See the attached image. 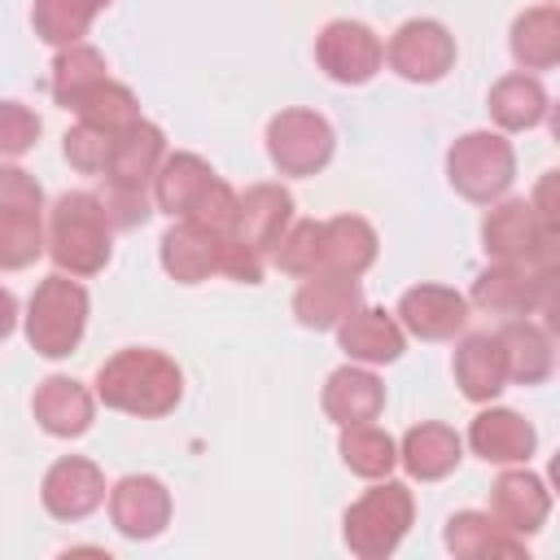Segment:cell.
I'll use <instances>...</instances> for the list:
<instances>
[{
  "instance_id": "25",
  "label": "cell",
  "mask_w": 560,
  "mask_h": 560,
  "mask_svg": "<svg viewBox=\"0 0 560 560\" xmlns=\"http://www.w3.org/2000/svg\"><path fill=\"white\" fill-rule=\"evenodd\" d=\"M376 262V232L359 214H337L324 219V249H319V271L332 276H363Z\"/></svg>"
},
{
  "instance_id": "41",
  "label": "cell",
  "mask_w": 560,
  "mask_h": 560,
  "mask_svg": "<svg viewBox=\"0 0 560 560\" xmlns=\"http://www.w3.org/2000/svg\"><path fill=\"white\" fill-rule=\"evenodd\" d=\"M101 206H105V214H109L114 228H140V223L153 214V201H149V192H140V188H109V184H105Z\"/></svg>"
},
{
  "instance_id": "31",
  "label": "cell",
  "mask_w": 560,
  "mask_h": 560,
  "mask_svg": "<svg viewBox=\"0 0 560 560\" xmlns=\"http://www.w3.org/2000/svg\"><path fill=\"white\" fill-rule=\"evenodd\" d=\"M337 451H341L346 468L359 472V477H368V481L389 477L394 464H398V442H394L385 429H376L372 420H368V424H341Z\"/></svg>"
},
{
  "instance_id": "33",
  "label": "cell",
  "mask_w": 560,
  "mask_h": 560,
  "mask_svg": "<svg viewBox=\"0 0 560 560\" xmlns=\"http://www.w3.org/2000/svg\"><path fill=\"white\" fill-rule=\"evenodd\" d=\"M109 79V70H105V57H101V48H92V44H66L61 52H57V61H52V101L61 105V109H70L83 92H92L96 83H105Z\"/></svg>"
},
{
  "instance_id": "15",
  "label": "cell",
  "mask_w": 560,
  "mask_h": 560,
  "mask_svg": "<svg viewBox=\"0 0 560 560\" xmlns=\"http://www.w3.org/2000/svg\"><path fill=\"white\" fill-rule=\"evenodd\" d=\"M547 512H551V494H547L542 477H534L525 468H512V472H503L490 486V516L512 538L538 534L542 521H547Z\"/></svg>"
},
{
  "instance_id": "3",
  "label": "cell",
  "mask_w": 560,
  "mask_h": 560,
  "mask_svg": "<svg viewBox=\"0 0 560 560\" xmlns=\"http://www.w3.org/2000/svg\"><path fill=\"white\" fill-rule=\"evenodd\" d=\"M88 328V289L66 276L52 271L35 284L31 302H26V341L35 354L44 359H66L79 350Z\"/></svg>"
},
{
  "instance_id": "22",
  "label": "cell",
  "mask_w": 560,
  "mask_h": 560,
  "mask_svg": "<svg viewBox=\"0 0 560 560\" xmlns=\"http://www.w3.org/2000/svg\"><path fill=\"white\" fill-rule=\"evenodd\" d=\"M293 223V197H289V188H280V184H254L245 197H241V206H236V241H245L249 249H258V254H267V249H276V241L284 236V228Z\"/></svg>"
},
{
  "instance_id": "37",
  "label": "cell",
  "mask_w": 560,
  "mask_h": 560,
  "mask_svg": "<svg viewBox=\"0 0 560 560\" xmlns=\"http://www.w3.org/2000/svg\"><path fill=\"white\" fill-rule=\"evenodd\" d=\"M61 153H66V162L79 175H105L109 153H114V136L101 131V127H92V122H79V127H70L61 136Z\"/></svg>"
},
{
  "instance_id": "18",
  "label": "cell",
  "mask_w": 560,
  "mask_h": 560,
  "mask_svg": "<svg viewBox=\"0 0 560 560\" xmlns=\"http://www.w3.org/2000/svg\"><path fill=\"white\" fill-rule=\"evenodd\" d=\"M162 149H166L162 131L140 118V122H131L127 131L114 136V153H109V166H105L101 179L109 188H140V192H149V184L158 175V162L166 158Z\"/></svg>"
},
{
  "instance_id": "21",
  "label": "cell",
  "mask_w": 560,
  "mask_h": 560,
  "mask_svg": "<svg viewBox=\"0 0 560 560\" xmlns=\"http://www.w3.org/2000/svg\"><path fill=\"white\" fill-rule=\"evenodd\" d=\"M464 459V442L451 424H438V420H424V424H411L398 442V464L407 468V477L416 481H442L459 468Z\"/></svg>"
},
{
  "instance_id": "5",
  "label": "cell",
  "mask_w": 560,
  "mask_h": 560,
  "mask_svg": "<svg viewBox=\"0 0 560 560\" xmlns=\"http://www.w3.org/2000/svg\"><path fill=\"white\" fill-rule=\"evenodd\" d=\"M446 179L459 197H468L477 206L499 201L516 179L512 140H503L499 131H464L446 149Z\"/></svg>"
},
{
  "instance_id": "2",
  "label": "cell",
  "mask_w": 560,
  "mask_h": 560,
  "mask_svg": "<svg viewBox=\"0 0 560 560\" xmlns=\"http://www.w3.org/2000/svg\"><path fill=\"white\" fill-rule=\"evenodd\" d=\"M48 254L57 271L83 280L105 271L114 254V223L92 192H61L48 210Z\"/></svg>"
},
{
  "instance_id": "38",
  "label": "cell",
  "mask_w": 560,
  "mask_h": 560,
  "mask_svg": "<svg viewBox=\"0 0 560 560\" xmlns=\"http://www.w3.org/2000/svg\"><path fill=\"white\" fill-rule=\"evenodd\" d=\"M236 206H241V197L214 175L210 188L192 201V210H188L184 219L197 223V228H206V232H214V236H232V232H236Z\"/></svg>"
},
{
  "instance_id": "10",
  "label": "cell",
  "mask_w": 560,
  "mask_h": 560,
  "mask_svg": "<svg viewBox=\"0 0 560 560\" xmlns=\"http://www.w3.org/2000/svg\"><path fill=\"white\" fill-rule=\"evenodd\" d=\"M315 61H319V70H324L332 83L359 88V83H368V79L381 70L385 44H381V35H376L372 26L350 22V18H337V22H328V26L315 35Z\"/></svg>"
},
{
  "instance_id": "36",
  "label": "cell",
  "mask_w": 560,
  "mask_h": 560,
  "mask_svg": "<svg viewBox=\"0 0 560 560\" xmlns=\"http://www.w3.org/2000/svg\"><path fill=\"white\" fill-rule=\"evenodd\" d=\"M319 249H324V223L319 219H302V223H289L284 236L276 241V267L289 271V276H315L319 271Z\"/></svg>"
},
{
  "instance_id": "16",
  "label": "cell",
  "mask_w": 560,
  "mask_h": 560,
  "mask_svg": "<svg viewBox=\"0 0 560 560\" xmlns=\"http://www.w3.org/2000/svg\"><path fill=\"white\" fill-rule=\"evenodd\" d=\"M468 446L486 464H525L538 446L534 424L512 407H486L468 424Z\"/></svg>"
},
{
  "instance_id": "14",
  "label": "cell",
  "mask_w": 560,
  "mask_h": 560,
  "mask_svg": "<svg viewBox=\"0 0 560 560\" xmlns=\"http://www.w3.org/2000/svg\"><path fill=\"white\" fill-rule=\"evenodd\" d=\"M223 241L228 236H214L188 219L171 223L166 236L158 241V258H162V271L179 284H201L210 276L223 271Z\"/></svg>"
},
{
  "instance_id": "29",
  "label": "cell",
  "mask_w": 560,
  "mask_h": 560,
  "mask_svg": "<svg viewBox=\"0 0 560 560\" xmlns=\"http://www.w3.org/2000/svg\"><path fill=\"white\" fill-rule=\"evenodd\" d=\"M442 542H446V551H451V556H459V560H481V556H521V551H525V538L503 534V529L494 525V516H490V512H472V508H464V512H455V516L446 521Z\"/></svg>"
},
{
  "instance_id": "24",
  "label": "cell",
  "mask_w": 560,
  "mask_h": 560,
  "mask_svg": "<svg viewBox=\"0 0 560 560\" xmlns=\"http://www.w3.org/2000/svg\"><path fill=\"white\" fill-rule=\"evenodd\" d=\"M324 416L332 420V424H368V420H376L381 416V407H385V385L368 372V368H354V363H346V368H337L328 381H324Z\"/></svg>"
},
{
  "instance_id": "42",
  "label": "cell",
  "mask_w": 560,
  "mask_h": 560,
  "mask_svg": "<svg viewBox=\"0 0 560 560\" xmlns=\"http://www.w3.org/2000/svg\"><path fill=\"white\" fill-rule=\"evenodd\" d=\"M13 324H18V298L0 284V341L13 332Z\"/></svg>"
},
{
  "instance_id": "11",
  "label": "cell",
  "mask_w": 560,
  "mask_h": 560,
  "mask_svg": "<svg viewBox=\"0 0 560 560\" xmlns=\"http://www.w3.org/2000/svg\"><path fill=\"white\" fill-rule=\"evenodd\" d=\"M109 521L122 538H158L171 525V490L149 472H131L109 490Z\"/></svg>"
},
{
  "instance_id": "20",
  "label": "cell",
  "mask_w": 560,
  "mask_h": 560,
  "mask_svg": "<svg viewBox=\"0 0 560 560\" xmlns=\"http://www.w3.org/2000/svg\"><path fill=\"white\" fill-rule=\"evenodd\" d=\"M31 411H35V420H39L44 433H52V438H79V433L92 429L96 402H92L88 385H79L74 376H44L35 385Z\"/></svg>"
},
{
  "instance_id": "30",
  "label": "cell",
  "mask_w": 560,
  "mask_h": 560,
  "mask_svg": "<svg viewBox=\"0 0 560 560\" xmlns=\"http://www.w3.org/2000/svg\"><path fill=\"white\" fill-rule=\"evenodd\" d=\"M508 48L521 70H551L560 61V13L556 4H534L512 22Z\"/></svg>"
},
{
  "instance_id": "8",
  "label": "cell",
  "mask_w": 560,
  "mask_h": 560,
  "mask_svg": "<svg viewBox=\"0 0 560 560\" xmlns=\"http://www.w3.org/2000/svg\"><path fill=\"white\" fill-rule=\"evenodd\" d=\"M332 127L315 109H280L267 122V158L280 175H315L332 162Z\"/></svg>"
},
{
  "instance_id": "27",
  "label": "cell",
  "mask_w": 560,
  "mask_h": 560,
  "mask_svg": "<svg viewBox=\"0 0 560 560\" xmlns=\"http://www.w3.org/2000/svg\"><path fill=\"white\" fill-rule=\"evenodd\" d=\"M214 171L206 158L197 153H171L158 162V175H153V206L171 219H184L192 210V201L210 188Z\"/></svg>"
},
{
  "instance_id": "6",
  "label": "cell",
  "mask_w": 560,
  "mask_h": 560,
  "mask_svg": "<svg viewBox=\"0 0 560 560\" xmlns=\"http://www.w3.org/2000/svg\"><path fill=\"white\" fill-rule=\"evenodd\" d=\"M481 249L494 262H534V267H556L560 249V228H547L538 210L525 197L499 201L481 219Z\"/></svg>"
},
{
  "instance_id": "13",
  "label": "cell",
  "mask_w": 560,
  "mask_h": 560,
  "mask_svg": "<svg viewBox=\"0 0 560 560\" xmlns=\"http://www.w3.org/2000/svg\"><path fill=\"white\" fill-rule=\"evenodd\" d=\"M394 319L420 341H451L468 324V298L446 284H416L398 298Z\"/></svg>"
},
{
  "instance_id": "9",
  "label": "cell",
  "mask_w": 560,
  "mask_h": 560,
  "mask_svg": "<svg viewBox=\"0 0 560 560\" xmlns=\"http://www.w3.org/2000/svg\"><path fill=\"white\" fill-rule=\"evenodd\" d=\"M385 61L407 83H438L455 66V35L433 18H411L389 35Z\"/></svg>"
},
{
  "instance_id": "28",
  "label": "cell",
  "mask_w": 560,
  "mask_h": 560,
  "mask_svg": "<svg viewBox=\"0 0 560 560\" xmlns=\"http://www.w3.org/2000/svg\"><path fill=\"white\" fill-rule=\"evenodd\" d=\"M486 109H490V118H494L499 131H529V127H538L547 118V92L525 70L521 74H503L490 88Z\"/></svg>"
},
{
  "instance_id": "17",
  "label": "cell",
  "mask_w": 560,
  "mask_h": 560,
  "mask_svg": "<svg viewBox=\"0 0 560 560\" xmlns=\"http://www.w3.org/2000/svg\"><path fill=\"white\" fill-rule=\"evenodd\" d=\"M337 346L354 359V363H394L407 350V332L402 324L381 311V306H359L337 324Z\"/></svg>"
},
{
  "instance_id": "35",
  "label": "cell",
  "mask_w": 560,
  "mask_h": 560,
  "mask_svg": "<svg viewBox=\"0 0 560 560\" xmlns=\"http://www.w3.org/2000/svg\"><path fill=\"white\" fill-rule=\"evenodd\" d=\"M48 249L39 210H13L0 214V271H22Z\"/></svg>"
},
{
  "instance_id": "12",
  "label": "cell",
  "mask_w": 560,
  "mask_h": 560,
  "mask_svg": "<svg viewBox=\"0 0 560 560\" xmlns=\"http://www.w3.org/2000/svg\"><path fill=\"white\" fill-rule=\"evenodd\" d=\"M39 499L48 516L57 521H83L105 503V472L83 455H61L39 486Z\"/></svg>"
},
{
  "instance_id": "40",
  "label": "cell",
  "mask_w": 560,
  "mask_h": 560,
  "mask_svg": "<svg viewBox=\"0 0 560 560\" xmlns=\"http://www.w3.org/2000/svg\"><path fill=\"white\" fill-rule=\"evenodd\" d=\"M13 210L44 214V188L22 166H0V214H13Z\"/></svg>"
},
{
  "instance_id": "39",
  "label": "cell",
  "mask_w": 560,
  "mask_h": 560,
  "mask_svg": "<svg viewBox=\"0 0 560 560\" xmlns=\"http://www.w3.org/2000/svg\"><path fill=\"white\" fill-rule=\"evenodd\" d=\"M39 140V114L22 101H0V158H22Z\"/></svg>"
},
{
  "instance_id": "1",
  "label": "cell",
  "mask_w": 560,
  "mask_h": 560,
  "mask_svg": "<svg viewBox=\"0 0 560 560\" xmlns=\"http://www.w3.org/2000/svg\"><path fill=\"white\" fill-rule=\"evenodd\" d=\"M96 398L114 411L158 420L179 407L184 398V372L171 354L149 350V346H127L114 359L96 368Z\"/></svg>"
},
{
  "instance_id": "23",
  "label": "cell",
  "mask_w": 560,
  "mask_h": 560,
  "mask_svg": "<svg viewBox=\"0 0 560 560\" xmlns=\"http://www.w3.org/2000/svg\"><path fill=\"white\" fill-rule=\"evenodd\" d=\"M455 385L468 402H490L508 385V359L499 332H472L455 346Z\"/></svg>"
},
{
  "instance_id": "34",
  "label": "cell",
  "mask_w": 560,
  "mask_h": 560,
  "mask_svg": "<svg viewBox=\"0 0 560 560\" xmlns=\"http://www.w3.org/2000/svg\"><path fill=\"white\" fill-rule=\"evenodd\" d=\"M70 109L79 114V122H92V127H101V131H109V136H118V131H127L131 122H140V101H136V92L122 88V83H114V79H105V83H96L92 92H83Z\"/></svg>"
},
{
  "instance_id": "19",
  "label": "cell",
  "mask_w": 560,
  "mask_h": 560,
  "mask_svg": "<svg viewBox=\"0 0 560 560\" xmlns=\"http://www.w3.org/2000/svg\"><path fill=\"white\" fill-rule=\"evenodd\" d=\"M363 306V289L359 276H332V271H315L306 276V284L293 293V315L302 328H337L350 311Z\"/></svg>"
},
{
  "instance_id": "32",
  "label": "cell",
  "mask_w": 560,
  "mask_h": 560,
  "mask_svg": "<svg viewBox=\"0 0 560 560\" xmlns=\"http://www.w3.org/2000/svg\"><path fill=\"white\" fill-rule=\"evenodd\" d=\"M101 9H109V0H35L31 26L44 44L66 48V44H79L88 35V26Z\"/></svg>"
},
{
  "instance_id": "4",
  "label": "cell",
  "mask_w": 560,
  "mask_h": 560,
  "mask_svg": "<svg viewBox=\"0 0 560 560\" xmlns=\"http://www.w3.org/2000/svg\"><path fill=\"white\" fill-rule=\"evenodd\" d=\"M411 516H416V499L402 481H381L372 486L363 499H354L346 508V521H341V538L346 547L359 556V560H385L411 529Z\"/></svg>"
},
{
  "instance_id": "26",
  "label": "cell",
  "mask_w": 560,
  "mask_h": 560,
  "mask_svg": "<svg viewBox=\"0 0 560 560\" xmlns=\"http://www.w3.org/2000/svg\"><path fill=\"white\" fill-rule=\"evenodd\" d=\"M503 341V359H508V381L516 385H542L556 368V350H551V332L538 328L529 315L525 319H508L499 328Z\"/></svg>"
},
{
  "instance_id": "7",
  "label": "cell",
  "mask_w": 560,
  "mask_h": 560,
  "mask_svg": "<svg viewBox=\"0 0 560 560\" xmlns=\"http://www.w3.org/2000/svg\"><path fill=\"white\" fill-rule=\"evenodd\" d=\"M472 302L490 315L525 319V315H547L556 311V267H534V262H494L472 280Z\"/></svg>"
}]
</instances>
